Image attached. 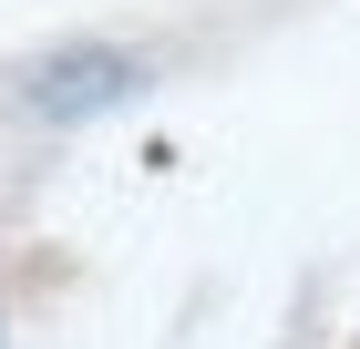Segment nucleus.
I'll use <instances>...</instances> for the list:
<instances>
[{"mask_svg": "<svg viewBox=\"0 0 360 349\" xmlns=\"http://www.w3.org/2000/svg\"><path fill=\"white\" fill-rule=\"evenodd\" d=\"M134 82H144V62H134V52H113V41H62V52L31 62V113L83 124V113H113Z\"/></svg>", "mask_w": 360, "mask_h": 349, "instance_id": "1", "label": "nucleus"}]
</instances>
